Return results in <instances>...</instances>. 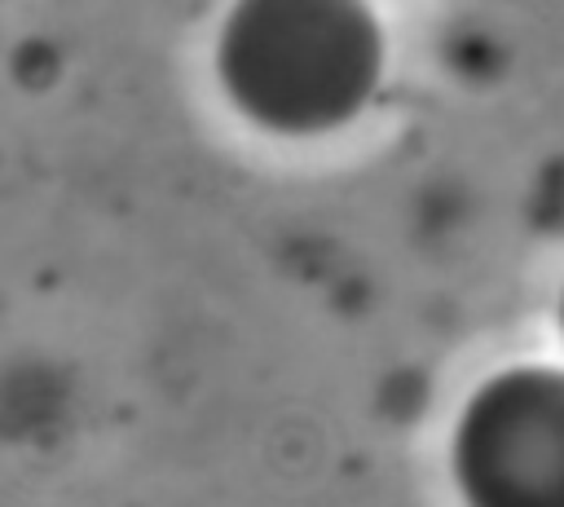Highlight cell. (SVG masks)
<instances>
[{
    "label": "cell",
    "instance_id": "obj_1",
    "mask_svg": "<svg viewBox=\"0 0 564 507\" xmlns=\"http://www.w3.org/2000/svg\"><path fill=\"white\" fill-rule=\"evenodd\" d=\"M234 93L269 119L326 123L375 79V31L352 9H251L225 44Z\"/></svg>",
    "mask_w": 564,
    "mask_h": 507
},
{
    "label": "cell",
    "instance_id": "obj_2",
    "mask_svg": "<svg viewBox=\"0 0 564 507\" xmlns=\"http://www.w3.org/2000/svg\"><path fill=\"white\" fill-rule=\"evenodd\" d=\"M467 507H564V370L516 366L471 392L454 428Z\"/></svg>",
    "mask_w": 564,
    "mask_h": 507
},
{
    "label": "cell",
    "instance_id": "obj_3",
    "mask_svg": "<svg viewBox=\"0 0 564 507\" xmlns=\"http://www.w3.org/2000/svg\"><path fill=\"white\" fill-rule=\"evenodd\" d=\"M560 326H564V295H560Z\"/></svg>",
    "mask_w": 564,
    "mask_h": 507
}]
</instances>
